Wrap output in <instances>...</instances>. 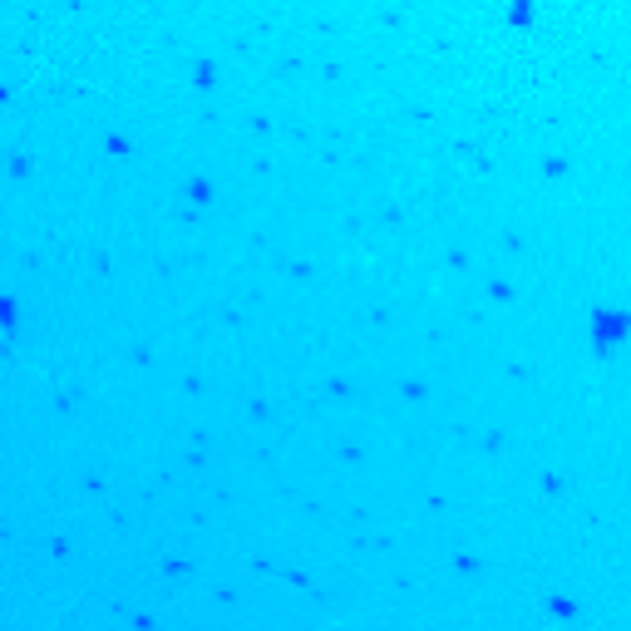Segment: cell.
<instances>
[{
	"label": "cell",
	"instance_id": "6da1fadb",
	"mask_svg": "<svg viewBox=\"0 0 631 631\" xmlns=\"http://www.w3.org/2000/svg\"><path fill=\"white\" fill-rule=\"evenodd\" d=\"M631 335V311H592V345L602 355H612Z\"/></svg>",
	"mask_w": 631,
	"mask_h": 631
},
{
	"label": "cell",
	"instance_id": "7a4b0ae2",
	"mask_svg": "<svg viewBox=\"0 0 631 631\" xmlns=\"http://www.w3.org/2000/svg\"><path fill=\"white\" fill-rule=\"evenodd\" d=\"M509 20H518V25H528V20H533V0H518V6H509Z\"/></svg>",
	"mask_w": 631,
	"mask_h": 631
}]
</instances>
